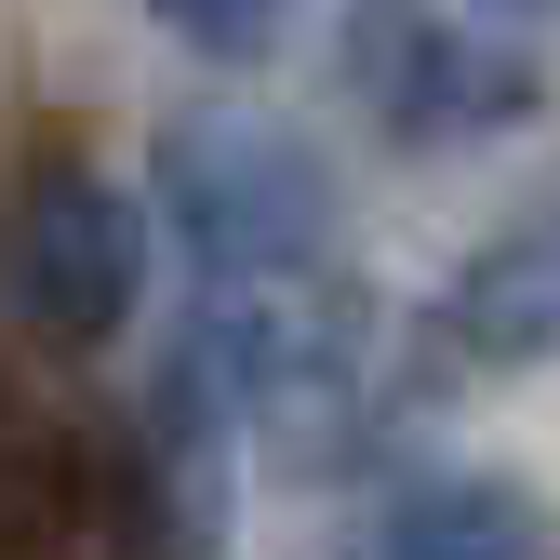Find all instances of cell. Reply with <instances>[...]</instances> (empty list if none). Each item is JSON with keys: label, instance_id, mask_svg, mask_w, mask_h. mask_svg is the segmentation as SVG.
I'll return each instance as SVG.
<instances>
[{"label": "cell", "instance_id": "6da1fadb", "mask_svg": "<svg viewBox=\"0 0 560 560\" xmlns=\"http://www.w3.org/2000/svg\"><path fill=\"white\" fill-rule=\"evenodd\" d=\"M174 387H200L228 428H267L294 467H334L374 428V307L347 294L334 267L307 280H241L174 334Z\"/></svg>", "mask_w": 560, "mask_h": 560}, {"label": "cell", "instance_id": "7a4b0ae2", "mask_svg": "<svg viewBox=\"0 0 560 560\" xmlns=\"http://www.w3.org/2000/svg\"><path fill=\"white\" fill-rule=\"evenodd\" d=\"M161 214L200 254V280H307L334 241V161L307 120L254 94H187L161 120Z\"/></svg>", "mask_w": 560, "mask_h": 560}, {"label": "cell", "instance_id": "3957f363", "mask_svg": "<svg viewBox=\"0 0 560 560\" xmlns=\"http://www.w3.org/2000/svg\"><path fill=\"white\" fill-rule=\"evenodd\" d=\"M0 294H14L54 347H94L133 320V294H148V228H133V200L94 187V174H40L14 241H0Z\"/></svg>", "mask_w": 560, "mask_h": 560}, {"label": "cell", "instance_id": "277c9868", "mask_svg": "<svg viewBox=\"0 0 560 560\" xmlns=\"http://www.w3.org/2000/svg\"><path fill=\"white\" fill-rule=\"evenodd\" d=\"M347 81L374 94L387 133H494V120H534V67L494 54V40H467L441 14H413V0H374L361 27H347Z\"/></svg>", "mask_w": 560, "mask_h": 560}, {"label": "cell", "instance_id": "5b68a950", "mask_svg": "<svg viewBox=\"0 0 560 560\" xmlns=\"http://www.w3.org/2000/svg\"><path fill=\"white\" fill-rule=\"evenodd\" d=\"M441 320H454L467 361H494V374L560 361V200H534V214H508L494 241H467V254H454Z\"/></svg>", "mask_w": 560, "mask_h": 560}, {"label": "cell", "instance_id": "8992f818", "mask_svg": "<svg viewBox=\"0 0 560 560\" xmlns=\"http://www.w3.org/2000/svg\"><path fill=\"white\" fill-rule=\"evenodd\" d=\"M361 560H547V521L521 480H400L361 521Z\"/></svg>", "mask_w": 560, "mask_h": 560}, {"label": "cell", "instance_id": "52a82bcc", "mask_svg": "<svg viewBox=\"0 0 560 560\" xmlns=\"http://www.w3.org/2000/svg\"><path fill=\"white\" fill-rule=\"evenodd\" d=\"M148 14H161L174 40H200L214 67H254V54H280V27H294V0H148Z\"/></svg>", "mask_w": 560, "mask_h": 560}]
</instances>
